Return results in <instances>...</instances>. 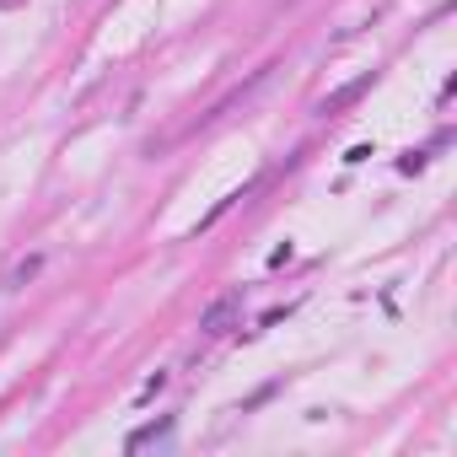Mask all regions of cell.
<instances>
[{
    "instance_id": "1",
    "label": "cell",
    "mask_w": 457,
    "mask_h": 457,
    "mask_svg": "<svg viewBox=\"0 0 457 457\" xmlns=\"http://www.w3.org/2000/svg\"><path fill=\"white\" fill-rule=\"evenodd\" d=\"M237 307H242V285L221 290V296L210 301L205 312H199V334H226V328H231V317H237Z\"/></svg>"
},
{
    "instance_id": "2",
    "label": "cell",
    "mask_w": 457,
    "mask_h": 457,
    "mask_svg": "<svg viewBox=\"0 0 457 457\" xmlns=\"http://www.w3.org/2000/svg\"><path fill=\"white\" fill-rule=\"evenodd\" d=\"M172 436V414H162V420H151V425H140V431L124 441V452H145V446H162Z\"/></svg>"
},
{
    "instance_id": "3",
    "label": "cell",
    "mask_w": 457,
    "mask_h": 457,
    "mask_svg": "<svg viewBox=\"0 0 457 457\" xmlns=\"http://www.w3.org/2000/svg\"><path fill=\"white\" fill-rule=\"evenodd\" d=\"M366 86H372V75H361V81H350L345 92H334V97H328V103H323V108H317V113H334V108H345V103H355V97H361Z\"/></svg>"
},
{
    "instance_id": "4",
    "label": "cell",
    "mask_w": 457,
    "mask_h": 457,
    "mask_svg": "<svg viewBox=\"0 0 457 457\" xmlns=\"http://www.w3.org/2000/svg\"><path fill=\"white\" fill-rule=\"evenodd\" d=\"M38 269H43V258H38V253H33V258H22V264H16V269H11V280H6V285H11V290H22V285H27V280H33V275H38Z\"/></svg>"
},
{
    "instance_id": "5",
    "label": "cell",
    "mask_w": 457,
    "mask_h": 457,
    "mask_svg": "<svg viewBox=\"0 0 457 457\" xmlns=\"http://www.w3.org/2000/svg\"><path fill=\"white\" fill-rule=\"evenodd\" d=\"M290 312H296V307H290V301H285V307H269V312L258 317V328H275V323H285Z\"/></svg>"
},
{
    "instance_id": "6",
    "label": "cell",
    "mask_w": 457,
    "mask_h": 457,
    "mask_svg": "<svg viewBox=\"0 0 457 457\" xmlns=\"http://www.w3.org/2000/svg\"><path fill=\"white\" fill-rule=\"evenodd\" d=\"M398 172H425V151H409V157H398Z\"/></svg>"
},
{
    "instance_id": "7",
    "label": "cell",
    "mask_w": 457,
    "mask_h": 457,
    "mask_svg": "<svg viewBox=\"0 0 457 457\" xmlns=\"http://www.w3.org/2000/svg\"><path fill=\"white\" fill-rule=\"evenodd\" d=\"M372 157H377L372 145H350V151H345V162H350V167H361V162H372Z\"/></svg>"
},
{
    "instance_id": "8",
    "label": "cell",
    "mask_w": 457,
    "mask_h": 457,
    "mask_svg": "<svg viewBox=\"0 0 457 457\" xmlns=\"http://www.w3.org/2000/svg\"><path fill=\"white\" fill-rule=\"evenodd\" d=\"M162 387H167V372H157V377H151V382H145V387H140V404H145V398H157V393H162Z\"/></svg>"
},
{
    "instance_id": "9",
    "label": "cell",
    "mask_w": 457,
    "mask_h": 457,
    "mask_svg": "<svg viewBox=\"0 0 457 457\" xmlns=\"http://www.w3.org/2000/svg\"><path fill=\"white\" fill-rule=\"evenodd\" d=\"M290 253H296V248H290V242H280V248H275V253H269V269H280V264H290Z\"/></svg>"
}]
</instances>
